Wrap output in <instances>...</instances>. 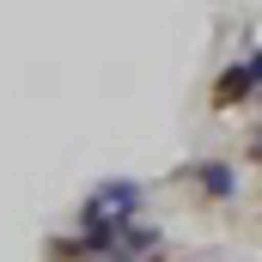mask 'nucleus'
<instances>
[{
    "instance_id": "2",
    "label": "nucleus",
    "mask_w": 262,
    "mask_h": 262,
    "mask_svg": "<svg viewBox=\"0 0 262 262\" xmlns=\"http://www.w3.org/2000/svg\"><path fill=\"white\" fill-rule=\"evenodd\" d=\"M250 79H256V73H244V67H232V73H226V79L213 85V98H220V104H232V98H244V92H250Z\"/></svg>"
},
{
    "instance_id": "1",
    "label": "nucleus",
    "mask_w": 262,
    "mask_h": 262,
    "mask_svg": "<svg viewBox=\"0 0 262 262\" xmlns=\"http://www.w3.org/2000/svg\"><path fill=\"white\" fill-rule=\"evenodd\" d=\"M195 183L207 189V195H232V189H238L232 165H195Z\"/></svg>"
}]
</instances>
